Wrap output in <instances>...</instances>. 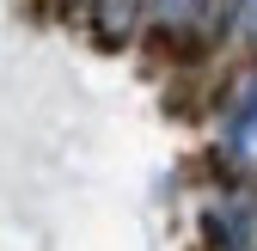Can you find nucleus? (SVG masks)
<instances>
[{
    "instance_id": "nucleus-3",
    "label": "nucleus",
    "mask_w": 257,
    "mask_h": 251,
    "mask_svg": "<svg viewBox=\"0 0 257 251\" xmlns=\"http://www.w3.org/2000/svg\"><path fill=\"white\" fill-rule=\"evenodd\" d=\"M196 7H202V0H153L159 25H190V19H196Z\"/></svg>"
},
{
    "instance_id": "nucleus-5",
    "label": "nucleus",
    "mask_w": 257,
    "mask_h": 251,
    "mask_svg": "<svg viewBox=\"0 0 257 251\" xmlns=\"http://www.w3.org/2000/svg\"><path fill=\"white\" fill-rule=\"evenodd\" d=\"M74 7H92V0H74Z\"/></svg>"
},
{
    "instance_id": "nucleus-1",
    "label": "nucleus",
    "mask_w": 257,
    "mask_h": 251,
    "mask_svg": "<svg viewBox=\"0 0 257 251\" xmlns=\"http://www.w3.org/2000/svg\"><path fill=\"white\" fill-rule=\"evenodd\" d=\"M135 19H141V0H92V37H98L104 49L128 43Z\"/></svg>"
},
{
    "instance_id": "nucleus-2",
    "label": "nucleus",
    "mask_w": 257,
    "mask_h": 251,
    "mask_svg": "<svg viewBox=\"0 0 257 251\" xmlns=\"http://www.w3.org/2000/svg\"><path fill=\"white\" fill-rule=\"evenodd\" d=\"M147 49H153L159 61H172V68H190V61H202V43L190 37L184 25H159L153 37H147Z\"/></svg>"
},
{
    "instance_id": "nucleus-4",
    "label": "nucleus",
    "mask_w": 257,
    "mask_h": 251,
    "mask_svg": "<svg viewBox=\"0 0 257 251\" xmlns=\"http://www.w3.org/2000/svg\"><path fill=\"white\" fill-rule=\"evenodd\" d=\"M227 7H233V19L245 25V37L257 43V0H227Z\"/></svg>"
}]
</instances>
